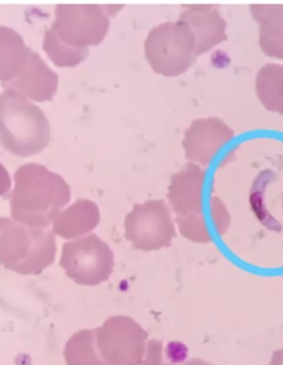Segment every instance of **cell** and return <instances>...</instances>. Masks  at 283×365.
I'll use <instances>...</instances> for the list:
<instances>
[{
  "instance_id": "cell-1",
  "label": "cell",
  "mask_w": 283,
  "mask_h": 365,
  "mask_svg": "<svg viewBox=\"0 0 283 365\" xmlns=\"http://www.w3.org/2000/svg\"><path fill=\"white\" fill-rule=\"evenodd\" d=\"M10 197L11 217L31 227L48 228L71 198L66 180L39 164L18 168Z\"/></svg>"
},
{
  "instance_id": "cell-2",
  "label": "cell",
  "mask_w": 283,
  "mask_h": 365,
  "mask_svg": "<svg viewBox=\"0 0 283 365\" xmlns=\"http://www.w3.org/2000/svg\"><path fill=\"white\" fill-rule=\"evenodd\" d=\"M50 136L49 121L39 106L13 90L0 94V144L6 151L19 158L37 155Z\"/></svg>"
},
{
  "instance_id": "cell-3",
  "label": "cell",
  "mask_w": 283,
  "mask_h": 365,
  "mask_svg": "<svg viewBox=\"0 0 283 365\" xmlns=\"http://www.w3.org/2000/svg\"><path fill=\"white\" fill-rule=\"evenodd\" d=\"M52 230L0 217V264L24 276L41 274L56 259Z\"/></svg>"
},
{
  "instance_id": "cell-4",
  "label": "cell",
  "mask_w": 283,
  "mask_h": 365,
  "mask_svg": "<svg viewBox=\"0 0 283 365\" xmlns=\"http://www.w3.org/2000/svg\"><path fill=\"white\" fill-rule=\"evenodd\" d=\"M195 48L192 32L180 21L156 26L144 45L150 68L164 77H177L187 71L196 60Z\"/></svg>"
},
{
  "instance_id": "cell-5",
  "label": "cell",
  "mask_w": 283,
  "mask_h": 365,
  "mask_svg": "<svg viewBox=\"0 0 283 365\" xmlns=\"http://www.w3.org/2000/svg\"><path fill=\"white\" fill-rule=\"evenodd\" d=\"M114 264L111 248L96 234L66 242L62 247L60 266L80 286L106 282L113 274Z\"/></svg>"
},
{
  "instance_id": "cell-6",
  "label": "cell",
  "mask_w": 283,
  "mask_h": 365,
  "mask_svg": "<svg viewBox=\"0 0 283 365\" xmlns=\"http://www.w3.org/2000/svg\"><path fill=\"white\" fill-rule=\"evenodd\" d=\"M96 348L108 365H142L148 332L134 319L114 316L96 329Z\"/></svg>"
},
{
  "instance_id": "cell-7",
  "label": "cell",
  "mask_w": 283,
  "mask_h": 365,
  "mask_svg": "<svg viewBox=\"0 0 283 365\" xmlns=\"http://www.w3.org/2000/svg\"><path fill=\"white\" fill-rule=\"evenodd\" d=\"M125 238L134 250L153 252L172 245L176 237L175 224L164 200H146L136 204L124 222Z\"/></svg>"
},
{
  "instance_id": "cell-8",
  "label": "cell",
  "mask_w": 283,
  "mask_h": 365,
  "mask_svg": "<svg viewBox=\"0 0 283 365\" xmlns=\"http://www.w3.org/2000/svg\"><path fill=\"white\" fill-rule=\"evenodd\" d=\"M110 27L108 13L96 4H60L51 30L61 41L88 48L103 41Z\"/></svg>"
},
{
  "instance_id": "cell-9",
  "label": "cell",
  "mask_w": 283,
  "mask_h": 365,
  "mask_svg": "<svg viewBox=\"0 0 283 365\" xmlns=\"http://www.w3.org/2000/svg\"><path fill=\"white\" fill-rule=\"evenodd\" d=\"M234 131L216 118L198 119L185 132L182 148L190 163L206 166L234 138Z\"/></svg>"
},
{
  "instance_id": "cell-10",
  "label": "cell",
  "mask_w": 283,
  "mask_h": 365,
  "mask_svg": "<svg viewBox=\"0 0 283 365\" xmlns=\"http://www.w3.org/2000/svg\"><path fill=\"white\" fill-rule=\"evenodd\" d=\"M178 21L185 24L192 32L196 41V57L227 40L226 20L214 6L205 4L187 6L180 14Z\"/></svg>"
},
{
  "instance_id": "cell-11",
  "label": "cell",
  "mask_w": 283,
  "mask_h": 365,
  "mask_svg": "<svg viewBox=\"0 0 283 365\" xmlns=\"http://www.w3.org/2000/svg\"><path fill=\"white\" fill-rule=\"evenodd\" d=\"M58 76L41 59L37 52H31L23 72L9 83L3 84L6 90H13L30 101L45 102L52 99L58 88Z\"/></svg>"
},
{
  "instance_id": "cell-12",
  "label": "cell",
  "mask_w": 283,
  "mask_h": 365,
  "mask_svg": "<svg viewBox=\"0 0 283 365\" xmlns=\"http://www.w3.org/2000/svg\"><path fill=\"white\" fill-rule=\"evenodd\" d=\"M204 182L205 170L190 162L173 175L168 192L172 210L177 215L202 212Z\"/></svg>"
},
{
  "instance_id": "cell-13",
  "label": "cell",
  "mask_w": 283,
  "mask_h": 365,
  "mask_svg": "<svg viewBox=\"0 0 283 365\" xmlns=\"http://www.w3.org/2000/svg\"><path fill=\"white\" fill-rule=\"evenodd\" d=\"M100 222L96 202L82 200L64 208L52 222V232L66 240H78L91 232Z\"/></svg>"
},
{
  "instance_id": "cell-14",
  "label": "cell",
  "mask_w": 283,
  "mask_h": 365,
  "mask_svg": "<svg viewBox=\"0 0 283 365\" xmlns=\"http://www.w3.org/2000/svg\"><path fill=\"white\" fill-rule=\"evenodd\" d=\"M252 17L259 25V45L267 56L283 60V4H254Z\"/></svg>"
},
{
  "instance_id": "cell-15",
  "label": "cell",
  "mask_w": 283,
  "mask_h": 365,
  "mask_svg": "<svg viewBox=\"0 0 283 365\" xmlns=\"http://www.w3.org/2000/svg\"><path fill=\"white\" fill-rule=\"evenodd\" d=\"M31 52L18 32L0 26V80L3 84L13 81L23 72Z\"/></svg>"
},
{
  "instance_id": "cell-16",
  "label": "cell",
  "mask_w": 283,
  "mask_h": 365,
  "mask_svg": "<svg viewBox=\"0 0 283 365\" xmlns=\"http://www.w3.org/2000/svg\"><path fill=\"white\" fill-rule=\"evenodd\" d=\"M256 91L261 103L269 111L283 114V66L268 63L259 70Z\"/></svg>"
},
{
  "instance_id": "cell-17",
  "label": "cell",
  "mask_w": 283,
  "mask_h": 365,
  "mask_svg": "<svg viewBox=\"0 0 283 365\" xmlns=\"http://www.w3.org/2000/svg\"><path fill=\"white\" fill-rule=\"evenodd\" d=\"M64 356L68 365H108L96 348L94 330L74 334L66 344Z\"/></svg>"
},
{
  "instance_id": "cell-18",
  "label": "cell",
  "mask_w": 283,
  "mask_h": 365,
  "mask_svg": "<svg viewBox=\"0 0 283 365\" xmlns=\"http://www.w3.org/2000/svg\"><path fill=\"white\" fill-rule=\"evenodd\" d=\"M43 50L58 67H76L89 55L88 48L68 45L61 41L51 29L48 30L46 34Z\"/></svg>"
},
{
  "instance_id": "cell-19",
  "label": "cell",
  "mask_w": 283,
  "mask_h": 365,
  "mask_svg": "<svg viewBox=\"0 0 283 365\" xmlns=\"http://www.w3.org/2000/svg\"><path fill=\"white\" fill-rule=\"evenodd\" d=\"M175 222L180 234L190 242L198 244L212 242V234L202 212L176 215Z\"/></svg>"
},
{
  "instance_id": "cell-20",
  "label": "cell",
  "mask_w": 283,
  "mask_h": 365,
  "mask_svg": "<svg viewBox=\"0 0 283 365\" xmlns=\"http://www.w3.org/2000/svg\"><path fill=\"white\" fill-rule=\"evenodd\" d=\"M210 216L214 222L215 230L220 235H225L230 228V214L227 212L226 207L222 204L220 198L212 197L210 200Z\"/></svg>"
},
{
  "instance_id": "cell-21",
  "label": "cell",
  "mask_w": 283,
  "mask_h": 365,
  "mask_svg": "<svg viewBox=\"0 0 283 365\" xmlns=\"http://www.w3.org/2000/svg\"><path fill=\"white\" fill-rule=\"evenodd\" d=\"M142 365H172L164 361V349H163V343L160 341H148L145 358H144Z\"/></svg>"
},
{
  "instance_id": "cell-22",
  "label": "cell",
  "mask_w": 283,
  "mask_h": 365,
  "mask_svg": "<svg viewBox=\"0 0 283 365\" xmlns=\"http://www.w3.org/2000/svg\"><path fill=\"white\" fill-rule=\"evenodd\" d=\"M10 180L9 174L7 173V170L0 164V195H4L5 192H8L10 188Z\"/></svg>"
},
{
  "instance_id": "cell-23",
  "label": "cell",
  "mask_w": 283,
  "mask_h": 365,
  "mask_svg": "<svg viewBox=\"0 0 283 365\" xmlns=\"http://www.w3.org/2000/svg\"><path fill=\"white\" fill-rule=\"evenodd\" d=\"M270 365H283V348L280 350H277L272 354L271 358Z\"/></svg>"
},
{
  "instance_id": "cell-24",
  "label": "cell",
  "mask_w": 283,
  "mask_h": 365,
  "mask_svg": "<svg viewBox=\"0 0 283 365\" xmlns=\"http://www.w3.org/2000/svg\"><path fill=\"white\" fill-rule=\"evenodd\" d=\"M182 365H210V363L206 361L200 360V359H192L188 360L187 362H185Z\"/></svg>"
},
{
  "instance_id": "cell-25",
  "label": "cell",
  "mask_w": 283,
  "mask_h": 365,
  "mask_svg": "<svg viewBox=\"0 0 283 365\" xmlns=\"http://www.w3.org/2000/svg\"><path fill=\"white\" fill-rule=\"evenodd\" d=\"M282 206H283V204H282Z\"/></svg>"
}]
</instances>
